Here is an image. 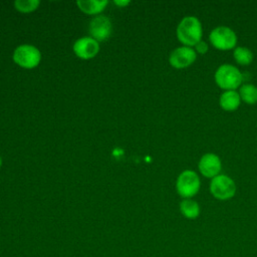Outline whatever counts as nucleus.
I'll use <instances>...</instances> for the list:
<instances>
[{
	"label": "nucleus",
	"mask_w": 257,
	"mask_h": 257,
	"mask_svg": "<svg viewBox=\"0 0 257 257\" xmlns=\"http://www.w3.org/2000/svg\"><path fill=\"white\" fill-rule=\"evenodd\" d=\"M202 24L195 16L184 17L177 27V37L184 46H195L202 40Z\"/></svg>",
	"instance_id": "obj_1"
},
{
	"label": "nucleus",
	"mask_w": 257,
	"mask_h": 257,
	"mask_svg": "<svg viewBox=\"0 0 257 257\" xmlns=\"http://www.w3.org/2000/svg\"><path fill=\"white\" fill-rule=\"evenodd\" d=\"M215 81L224 90H235L241 85L243 75L237 67L231 64H222L215 72Z\"/></svg>",
	"instance_id": "obj_2"
},
{
	"label": "nucleus",
	"mask_w": 257,
	"mask_h": 257,
	"mask_svg": "<svg viewBox=\"0 0 257 257\" xmlns=\"http://www.w3.org/2000/svg\"><path fill=\"white\" fill-rule=\"evenodd\" d=\"M201 181L199 176L191 170L182 172L176 182V189L178 194L184 199H191L200 190Z\"/></svg>",
	"instance_id": "obj_3"
},
{
	"label": "nucleus",
	"mask_w": 257,
	"mask_h": 257,
	"mask_svg": "<svg viewBox=\"0 0 257 257\" xmlns=\"http://www.w3.org/2000/svg\"><path fill=\"white\" fill-rule=\"evenodd\" d=\"M41 59V53L33 45L22 44L18 46L13 53V60L19 66L23 68H34L36 67Z\"/></svg>",
	"instance_id": "obj_4"
},
{
	"label": "nucleus",
	"mask_w": 257,
	"mask_h": 257,
	"mask_svg": "<svg viewBox=\"0 0 257 257\" xmlns=\"http://www.w3.org/2000/svg\"><path fill=\"white\" fill-rule=\"evenodd\" d=\"M209 40L219 50H230L237 43V35L227 26H218L210 32Z\"/></svg>",
	"instance_id": "obj_5"
},
{
	"label": "nucleus",
	"mask_w": 257,
	"mask_h": 257,
	"mask_svg": "<svg viewBox=\"0 0 257 257\" xmlns=\"http://www.w3.org/2000/svg\"><path fill=\"white\" fill-rule=\"evenodd\" d=\"M210 192L218 200H228L235 195L236 185L230 177L219 174L212 179Z\"/></svg>",
	"instance_id": "obj_6"
},
{
	"label": "nucleus",
	"mask_w": 257,
	"mask_h": 257,
	"mask_svg": "<svg viewBox=\"0 0 257 257\" xmlns=\"http://www.w3.org/2000/svg\"><path fill=\"white\" fill-rule=\"evenodd\" d=\"M197 54L195 49L188 46H180L173 50L169 57L170 64L178 69L190 66L195 62Z\"/></svg>",
	"instance_id": "obj_7"
},
{
	"label": "nucleus",
	"mask_w": 257,
	"mask_h": 257,
	"mask_svg": "<svg viewBox=\"0 0 257 257\" xmlns=\"http://www.w3.org/2000/svg\"><path fill=\"white\" fill-rule=\"evenodd\" d=\"M73 51L75 55L81 59H90L98 53L99 44L98 41L92 37H81L74 42Z\"/></svg>",
	"instance_id": "obj_8"
},
{
	"label": "nucleus",
	"mask_w": 257,
	"mask_h": 257,
	"mask_svg": "<svg viewBox=\"0 0 257 257\" xmlns=\"http://www.w3.org/2000/svg\"><path fill=\"white\" fill-rule=\"evenodd\" d=\"M221 168H222V164H221L220 158L217 155L212 153H208L202 156L198 164V169L200 173L204 177L211 178V179L219 175Z\"/></svg>",
	"instance_id": "obj_9"
},
{
	"label": "nucleus",
	"mask_w": 257,
	"mask_h": 257,
	"mask_svg": "<svg viewBox=\"0 0 257 257\" xmlns=\"http://www.w3.org/2000/svg\"><path fill=\"white\" fill-rule=\"evenodd\" d=\"M89 33L96 41H103L111 33V22L106 16H96L89 23Z\"/></svg>",
	"instance_id": "obj_10"
},
{
	"label": "nucleus",
	"mask_w": 257,
	"mask_h": 257,
	"mask_svg": "<svg viewBox=\"0 0 257 257\" xmlns=\"http://www.w3.org/2000/svg\"><path fill=\"white\" fill-rule=\"evenodd\" d=\"M240 95L236 90H225L220 96V106L227 111L235 110L240 105Z\"/></svg>",
	"instance_id": "obj_11"
},
{
	"label": "nucleus",
	"mask_w": 257,
	"mask_h": 257,
	"mask_svg": "<svg viewBox=\"0 0 257 257\" xmlns=\"http://www.w3.org/2000/svg\"><path fill=\"white\" fill-rule=\"evenodd\" d=\"M107 1L106 0H101V1H97V0H78L76 1V4L78 6V8L89 15L92 14H98L100 13L105 6L107 5Z\"/></svg>",
	"instance_id": "obj_12"
},
{
	"label": "nucleus",
	"mask_w": 257,
	"mask_h": 257,
	"mask_svg": "<svg viewBox=\"0 0 257 257\" xmlns=\"http://www.w3.org/2000/svg\"><path fill=\"white\" fill-rule=\"evenodd\" d=\"M180 210L187 219H196L200 215V206L192 199H184L180 204Z\"/></svg>",
	"instance_id": "obj_13"
},
{
	"label": "nucleus",
	"mask_w": 257,
	"mask_h": 257,
	"mask_svg": "<svg viewBox=\"0 0 257 257\" xmlns=\"http://www.w3.org/2000/svg\"><path fill=\"white\" fill-rule=\"evenodd\" d=\"M239 95L244 102L248 104H254L257 102V87L251 83L243 84L240 87Z\"/></svg>",
	"instance_id": "obj_14"
},
{
	"label": "nucleus",
	"mask_w": 257,
	"mask_h": 257,
	"mask_svg": "<svg viewBox=\"0 0 257 257\" xmlns=\"http://www.w3.org/2000/svg\"><path fill=\"white\" fill-rule=\"evenodd\" d=\"M233 56H234V59L236 60V62L241 65H249L253 60L252 51L245 46L236 47L234 49Z\"/></svg>",
	"instance_id": "obj_15"
},
{
	"label": "nucleus",
	"mask_w": 257,
	"mask_h": 257,
	"mask_svg": "<svg viewBox=\"0 0 257 257\" xmlns=\"http://www.w3.org/2000/svg\"><path fill=\"white\" fill-rule=\"evenodd\" d=\"M39 3V0H16L14 2V6L18 11L28 13L37 9Z\"/></svg>",
	"instance_id": "obj_16"
},
{
	"label": "nucleus",
	"mask_w": 257,
	"mask_h": 257,
	"mask_svg": "<svg viewBox=\"0 0 257 257\" xmlns=\"http://www.w3.org/2000/svg\"><path fill=\"white\" fill-rule=\"evenodd\" d=\"M209 49L208 43L206 41L200 40L196 45H195V51L200 53V54H205Z\"/></svg>",
	"instance_id": "obj_17"
},
{
	"label": "nucleus",
	"mask_w": 257,
	"mask_h": 257,
	"mask_svg": "<svg viewBox=\"0 0 257 257\" xmlns=\"http://www.w3.org/2000/svg\"><path fill=\"white\" fill-rule=\"evenodd\" d=\"M130 3V1L125 0V1H117V0H114V4L117 5V6H125Z\"/></svg>",
	"instance_id": "obj_18"
},
{
	"label": "nucleus",
	"mask_w": 257,
	"mask_h": 257,
	"mask_svg": "<svg viewBox=\"0 0 257 257\" xmlns=\"http://www.w3.org/2000/svg\"><path fill=\"white\" fill-rule=\"evenodd\" d=\"M1 165H2V159L0 158V167H1Z\"/></svg>",
	"instance_id": "obj_19"
}]
</instances>
